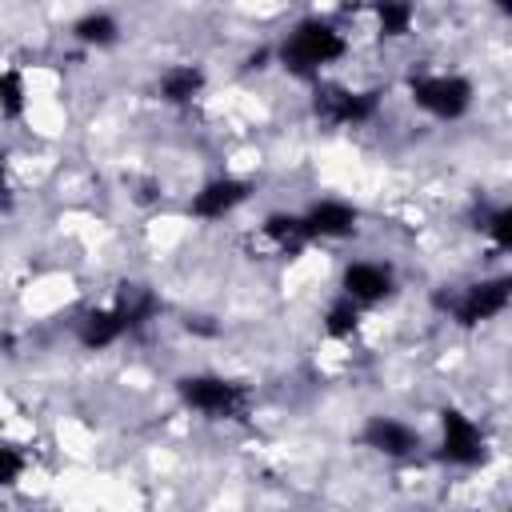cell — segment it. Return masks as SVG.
<instances>
[{
	"label": "cell",
	"instance_id": "obj_10",
	"mask_svg": "<svg viewBox=\"0 0 512 512\" xmlns=\"http://www.w3.org/2000/svg\"><path fill=\"white\" fill-rule=\"evenodd\" d=\"M316 112H324L332 124H360L376 112V100L368 92H344V88H332L316 100Z\"/></svg>",
	"mask_w": 512,
	"mask_h": 512
},
{
	"label": "cell",
	"instance_id": "obj_8",
	"mask_svg": "<svg viewBox=\"0 0 512 512\" xmlns=\"http://www.w3.org/2000/svg\"><path fill=\"white\" fill-rule=\"evenodd\" d=\"M300 224H304L308 236H328V240L352 236L356 232V208L340 204V200H320L308 216H300Z\"/></svg>",
	"mask_w": 512,
	"mask_h": 512
},
{
	"label": "cell",
	"instance_id": "obj_6",
	"mask_svg": "<svg viewBox=\"0 0 512 512\" xmlns=\"http://www.w3.org/2000/svg\"><path fill=\"white\" fill-rule=\"evenodd\" d=\"M392 288V272L384 264H372V260H356L344 268V296L352 304H372L380 296H388Z\"/></svg>",
	"mask_w": 512,
	"mask_h": 512
},
{
	"label": "cell",
	"instance_id": "obj_15",
	"mask_svg": "<svg viewBox=\"0 0 512 512\" xmlns=\"http://www.w3.org/2000/svg\"><path fill=\"white\" fill-rule=\"evenodd\" d=\"M0 112L4 116H20L24 112V76L16 68L0 72Z\"/></svg>",
	"mask_w": 512,
	"mask_h": 512
},
{
	"label": "cell",
	"instance_id": "obj_14",
	"mask_svg": "<svg viewBox=\"0 0 512 512\" xmlns=\"http://www.w3.org/2000/svg\"><path fill=\"white\" fill-rule=\"evenodd\" d=\"M264 232H268L276 244H284V248H300V244L308 240V232H304L300 216H268Z\"/></svg>",
	"mask_w": 512,
	"mask_h": 512
},
{
	"label": "cell",
	"instance_id": "obj_9",
	"mask_svg": "<svg viewBox=\"0 0 512 512\" xmlns=\"http://www.w3.org/2000/svg\"><path fill=\"white\" fill-rule=\"evenodd\" d=\"M244 196H248V184H244V180L224 176V180L204 184V188L192 196V212H196V216H204V220H220V216H224V212H232Z\"/></svg>",
	"mask_w": 512,
	"mask_h": 512
},
{
	"label": "cell",
	"instance_id": "obj_2",
	"mask_svg": "<svg viewBox=\"0 0 512 512\" xmlns=\"http://www.w3.org/2000/svg\"><path fill=\"white\" fill-rule=\"evenodd\" d=\"M408 92L424 112L440 120H456L472 104V84L464 76H412Z\"/></svg>",
	"mask_w": 512,
	"mask_h": 512
},
{
	"label": "cell",
	"instance_id": "obj_4",
	"mask_svg": "<svg viewBox=\"0 0 512 512\" xmlns=\"http://www.w3.org/2000/svg\"><path fill=\"white\" fill-rule=\"evenodd\" d=\"M440 428H444V460L452 464H476L484 456V432L472 416L444 408L440 412Z\"/></svg>",
	"mask_w": 512,
	"mask_h": 512
},
{
	"label": "cell",
	"instance_id": "obj_12",
	"mask_svg": "<svg viewBox=\"0 0 512 512\" xmlns=\"http://www.w3.org/2000/svg\"><path fill=\"white\" fill-rule=\"evenodd\" d=\"M200 88H204V72H200L196 64H176V68H168V72L160 76V96H164L168 104H184V100H192Z\"/></svg>",
	"mask_w": 512,
	"mask_h": 512
},
{
	"label": "cell",
	"instance_id": "obj_13",
	"mask_svg": "<svg viewBox=\"0 0 512 512\" xmlns=\"http://www.w3.org/2000/svg\"><path fill=\"white\" fill-rule=\"evenodd\" d=\"M116 32H120V28H116V20H112L108 12H88V16L76 20V36H80L84 44H96V48L112 44Z\"/></svg>",
	"mask_w": 512,
	"mask_h": 512
},
{
	"label": "cell",
	"instance_id": "obj_19",
	"mask_svg": "<svg viewBox=\"0 0 512 512\" xmlns=\"http://www.w3.org/2000/svg\"><path fill=\"white\" fill-rule=\"evenodd\" d=\"M488 232H492V240H496L500 248H512V208H500V212H492V220H488Z\"/></svg>",
	"mask_w": 512,
	"mask_h": 512
},
{
	"label": "cell",
	"instance_id": "obj_3",
	"mask_svg": "<svg viewBox=\"0 0 512 512\" xmlns=\"http://www.w3.org/2000/svg\"><path fill=\"white\" fill-rule=\"evenodd\" d=\"M180 396H184L188 408L208 412V416H228V412L240 408V388L224 376H184Z\"/></svg>",
	"mask_w": 512,
	"mask_h": 512
},
{
	"label": "cell",
	"instance_id": "obj_18",
	"mask_svg": "<svg viewBox=\"0 0 512 512\" xmlns=\"http://www.w3.org/2000/svg\"><path fill=\"white\" fill-rule=\"evenodd\" d=\"M20 472H24V456L12 444H0V484H16Z\"/></svg>",
	"mask_w": 512,
	"mask_h": 512
},
{
	"label": "cell",
	"instance_id": "obj_5",
	"mask_svg": "<svg viewBox=\"0 0 512 512\" xmlns=\"http://www.w3.org/2000/svg\"><path fill=\"white\" fill-rule=\"evenodd\" d=\"M508 296H512V284H508L504 276L480 280V284L464 288V296H460V304H456V320L468 324V328L480 324V320H492V316H500V312L508 308Z\"/></svg>",
	"mask_w": 512,
	"mask_h": 512
},
{
	"label": "cell",
	"instance_id": "obj_11",
	"mask_svg": "<svg viewBox=\"0 0 512 512\" xmlns=\"http://www.w3.org/2000/svg\"><path fill=\"white\" fill-rule=\"evenodd\" d=\"M124 332H128V328H124L120 312H116V308H100V312H88V316H84V324H80V344H84V348H104V344L120 340Z\"/></svg>",
	"mask_w": 512,
	"mask_h": 512
},
{
	"label": "cell",
	"instance_id": "obj_20",
	"mask_svg": "<svg viewBox=\"0 0 512 512\" xmlns=\"http://www.w3.org/2000/svg\"><path fill=\"white\" fill-rule=\"evenodd\" d=\"M4 192H8V180H4V164H0V200H4Z\"/></svg>",
	"mask_w": 512,
	"mask_h": 512
},
{
	"label": "cell",
	"instance_id": "obj_16",
	"mask_svg": "<svg viewBox=\"0 0 512 512\" xmlns=\"http://www.w3.org/2000/svg\"><path fill=\"white\" fill-rule=\"evenodd\" d=\"M376 20H380V32L384 36H404L408 24H412V4H380L376 8Z\"/></svg>",
	"mask_w": 512,
	"mask_h": 512
},
{
	"label": "cell",
	"instance_id": "obj_7",
	"mask_svg": "<svg viewBox=\"0 0 512 512\" xmlns=\"http://www.w3.org/2000/svg\"><path fill=\"white\" fill-rule=\"evenodd\" d=\"M364 444L376 448V452H384V456H408V452L420 448V436L408 424L392 420V416H372L364 424Z\"/></svg>",
	"mask_w": 512,
	"mask_h": 512
},
{
	"label": "cell",
	"instance_id": "obj_1",
	"mask_svg": "<svg viewBox=\"0 0 512 512\" xmlns=\"http://www.w3.org/2000/svg\"><path fill=\"white\" fill-rule=\"evenodd\" d=\"M344 48H348V44H344V36H340L332 24H324V20H304V24L280 44V60H284L292 72H316V68L340 60Z\"/></svg>",
	"mask_w": 512,
	"mask_h": 512
},
{
	"label": "cell",
	"instance_id": "obj_17",
	"mask_svg": "<svg viewBox=\"0 0 512 512\" xmlns=\"http://www.w3.org/2000/svg\"><path fill=\"white\" fill-rule=\"evenodd\" d=\"M356 328V304L348 296H340L332 308H328V332L332 336H348Z\"/></svg>",
	"mask_w": 512,
	"mask_h": 512
}]
</instances>
